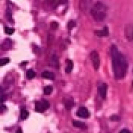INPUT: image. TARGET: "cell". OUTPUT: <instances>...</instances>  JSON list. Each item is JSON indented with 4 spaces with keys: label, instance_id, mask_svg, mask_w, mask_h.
I'll return each instance as SVG.
<instances>
[{
    "label": "cell",
    "instance_id": "obj_1",
    "mask_svg": "<svg viewBox=\"0 0 133 133\" xmlns=\"http://www.w3.org/2000/svg\"><path fill=\"white\" fill-rule=\"evenodd\" d=\"M111 58H112V65H113L114 75L116 79H121L125 76L128 63L123 54L119 53L118 49L115 45L111 46Z\"/></svg>",
    "mask_w": 133,
    "mask_h": 133
},
{
    "label": "cell",
    "instance_id": "obj_2",
    "mask_svg": "<svg viewBox=\"0 0 133 133\" xmlns=\"http://www.w3.org/2000/svg\"><path fill=\"white\" fill-rule=\"evenodd\" d=\"M91 14L94 20L96 21H103L106 17V6L101 2H97L95 6L91 9Z\"/></svg>",
    "mask_w": 133,
    "mask_h": 133
},
{
    "label": "cell",
    "instance_id": "obj_3",
    "mask_svg": "<svg viewBox=\"0 0 133 133\" xmlns=\"http://www.w3.org/2000/svg\"><path fill=\"white\" fill-rule=\"evenodd\" d=\"M49 106H50V104H49V102L47 100L42 99L41 101H37L35 103V110L37 112H43V111H45L46 109L49 108Z\"/></svg>",
    "mask_w": 133,
    "mask_h": 133
},
{
    "label": "cell",
    "instance_id": "obj_4",
    "mask_svg": "<svg viewBox=\"0 0 133 133\" xmlns=\"http://www.w3.org/2000/svg\"><path fill=\"white\" fill-rule=\"evenodd\" d=\"M124 35L128 41H133V23H129V24L125 25Z\"/></svg>",
    "mask_w": 133,
    "mask_h": 133
},
{
    "label": "cell",
    "instance_id": "obj_5",
    "mask_svg": "<svg viewBox=\"0 0 133 133\" xmlns=\"http://www.w3.org/2000/svg\"><path fill=\"white\" fill-rule=\"evenodd\" d=\"M90 59H91V61H92V64H93V67H94V69H98L99 66H100V58H99V54H98V52L97 51H92L91 53H90Z\"/></svg>",
    "mask_w": 133,
    "mask_h": 133
},
{
    "label": "cell",
    "instance_id": "obj_6",
    "mask_svg": "<svg viewBox=\"0 0 133 133\" xmlns=\"http://www.w3.org/2000/svg\"><path fill=\"white\" fill-rule=\"evenodd\" d=\"M77 116L81 117V118H88L90 116V112L88 111V109L85 108V107H80L78 110H77Z\"/></svg>",
    "mask_w": 133,
    "mask_h": 133
},
{
    "label": "cell",
    "instance_id": "obj_7",
    "mask_svg": "<svg viewBox=\"0 0 133 133\" xmlns=\"http://www.w3.org/2000/svg\"><path fill=\"white\" fill-rule=\"evenodd\" d=\"M98 93L101 96V98L105 99L106 98V93H107V84H101V85L98 87Z\"/></svg>",
    "mask_w": 133,
    "mask_h": 133
},
{
    "label": "cell",
    "instance_id": "obj_8",
    "mask_svg": "<svg viewBox=\"0 0 133 133\" xmlns=\"http://www.w3.org/2000/svg\"><path fill=\"white\" fill-rule=\"evenodd\" d=\"M95 34H96L97 36H99V37L108 36V35H109V29H108V27L105 26L104 28L101 29V30H96V31H95Z\"/></svg>",
    "mask_w": 133,
    "mask_h": 133
},
{
    "label": "cell",
    "instance_id": "obj_9",
    "mask_svg": "<svg viewBox=\"0 0 133 133\" xmlns=\"http://www.w3.org/2000/svg\"><path fill=\"white\" fill-rule=\"evenodd\" d=\"M64 106H65V108H66L67 110H70L74 106V100H73V98L72 97H67L66 99H65V101H64Z\"/></svg>",
    "mask_w": 133,
    "mask_h": 133
},
{
    "label": "cell",
    "instance_id": "obj_10",
    "mask_svg": "<svg viewBox=\"0 0 133 133\" xmlns=\"http://www.w3.org/2000/svg\"><path fill=\"white\" fill-rule=\"evenodd\" d=\"M12 46V41L10 40V39H5L3 42H2V44H1V48H2V50H4V51H6V50H9L10 48Z\"/></svg>",
    "mask_w": 133,
    "mask_h": 133
},
{
    "label": "cell",
    "instance_id": "obj_11",
    "mask_svg": "<svg viewBox=\"0 0 133 133\" xmlns=\"http://www.w3.org/2000/svg\"><path fill=\"white\" fill-rule=\"evenodd\" d=\"M72 68H73V62H72V60L67 59L66 60V67H65V71H66V73H70V72L72 71Z\"/></svg>",
    "mask_w": 133,
    "mask_h": 133
},
{
    "label": "cell",
    "instance_id": "obj_12",
    "mask_svg": "<svg viewBox=\"0 0 133 133\" xmlns=\"http://www.w3.org/2000/svg\"><path fill=\"white\" fill-rule=\"evenodd\" d=\"M73 126H75L77 128H81V129H86V124L81 122V121H78V120H74L73 122Z\"/></svg>",
    "mask_w": 133,
    "mask_h": 133
},
{
    "label": "cell",
    "instance_id": "obj_13",
    "mask_svg": "<svg viewBox=\"0 0 133 133\" xmlns=\"http://www.w3.org/2000/svg\"><path fill=\"white\" fill-rule=\"evenodd\" d=\"M41 76L43 78H47V79H53L54 78V74L52 72H50V71H43Z\"/></svg>",
    "mask_w": 133,
    "mask_h": 133
},
{
    "label": "cell",
    "instance_id": "obj_14",
    "mask_svg": "<svg viewBox=\"0 0 133 133\" xmlns=\"http://www.w3.org/2000/svg\"><path fill=\"white\" fill-rule=\"evenodd\" d=\"M35 72H34V70H32V69H29L27 70V72H26V77L28 78V79H32V78H34L35 77Z\"/></svg>",
    "mask_w": 133,
    "mask_h": 133
},
{
    "label": "cell",
    "instance_id": "obj_15",
    "mask_svg": "<svg viewBox=\"0 0 133 133\" xmlns=\"http://www.w3.org/2000/svg\"><path fill=\"white\" fill-rule=\"evenodd\" d=\"M52 90H53V88H52L51 85L45 86V87H44V94L45 95L51 94V93H52Z\"/></svg>",
    "mask_w": 133,
    "mask_h": 133
},
{
    "label": "cell",
    "instance_id": "obj_16",
    "mask_svg": "<svg viewBox=\"0 0 133 133\" xmlns=\"http://www.w3.org/2000/svg\"><path fill=\"white\" fill-rule=\"evenodd\" d=\"M51 65L54 67H58V59H57V57L55 55H53V56L51 57Z\"/></svg>",
    "mask_w": 133,
    "mask_h": 133
},
{
    "label": "cell",
    "instance_id": "obj_17",
    "mask_svg": "<svg viewBox=\"0 0 133 133\" xmlns=\"http://www.w3.org/2000/svg\"><path fill=\"white\" fill-rule=\"evenodd\" d=\"M29 116V112L27 110H25V109H22V111H21V119H26V118H28Z\"/></svg>",
    "mask_w": 133,
    "mask_h": 133
},
{
    "label": "cell",
    "instance_id": "obj_18",
    "mask_svg": "<svg viewBox=\"0 0 133 133\" xmlns=\"http://www.w3.org/2000/svg\"><path fill=\"white\" fill-rule=\"evenodd\" d=\"M8 62H9V58H2V59H0V65L1 66H4V65L8 64Z\"/></svg>",
    "mask_w": 133,
    "mask_h": 133
},
{
    "label": "cell",
    "instance_id": "obj_19",
    "mask_svg": "<svg viewBox=\"0 0 133 133\" xmlns=\"http://www.w3.org/2000/svg\"><path fill=\"white\" fill-rule=\"evenodd\" d=\"M67 27H68L69 30H71L72 28H74V27H75V21H74V20H70V21L68 22Z\"/></svg>",
    "mask_w": 133,
    "mask_h": 133
},
{
    "label": "cell",
    "instance_id": "obj_20",
    "mask_svg": "<svg viewBox=\"0 0 133 133\" xmlns=\"http://www.w3.org/2000/svg\"><path fill=\"white\" fill-rule=\"evenodd\" d=\"M4 30H5V32H6L7 34H9V35H11V34L14 32V28H10V27H5Z\"/></svg>",
    "mask_w": 133,
    "mask_h": 133
},
{
    "label": "cell",
    "instance_id": "obj_21",
    "mask_svg": "<svg viewBox=\"0 0 133 133\" xmlns=\"http://www.w3.org/2000/svg\"><path fill=\"white\" fill-rule=\"evenodd\" d=\"M110 120L111 121H119L120 120V117L118 115H111L110 116Z\"/></svg>",
    "mask_w": 133,
    "mask_h": 133
},
{
    "label": "cell",
    "instance_id": "obj_22",
    "mask_svg": "<svg viewBox=\"0 0 133 133\" xmlns=\"http://www.w3.org/2000/svg\"><path fill=\"white\" fill-rule=\"evenodd\" d=\"M58 23L57 22H51V24H50V27H51V29H53V30H56L57 28H58Z\"/></svg>",
    "mask_w": 133,
    "mask_h": 133
},
{
    "label": "cell",
    "instance_id": "obj_23",
    "mask_svg": "<svg viewBox=\"0 0 133 133\" xmlns=\"http://www.w3.org/2000/svg\"><path fill=\"white\" fill-rule=\"evenodd\" d=\"M119 133H130V131H128L127 129H123V130H121Z\"/></svg>",
    "mask_w": 133,
    "mask_h": 133
},
{
    "label": "cell",
    "instance_id": "obj_24",
    "mask_svg": "<svg viewBox=\"0 0 133 133\" xmlns=\"http://www.w3.org/2000/svg\"><path fill=\"white\" fill-rule=\"evenodd\" d=\"M15 133H22V130H21V128H19L18 130H17V131H16Z\"/></svg>",
    "mask_w": 133,
    "mask_h": 133
}]
</instances>
